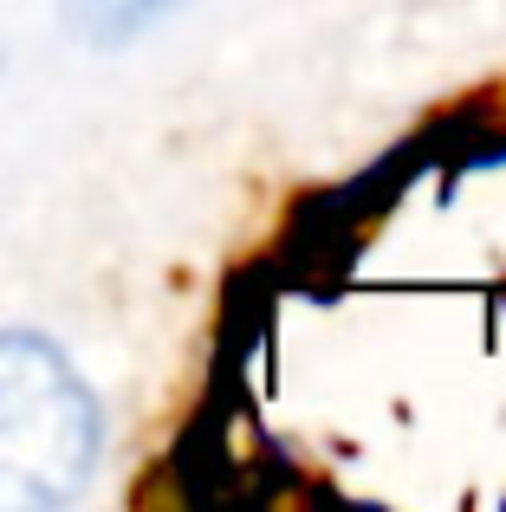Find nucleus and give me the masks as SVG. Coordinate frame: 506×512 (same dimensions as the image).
<instances>
[{
	"instance_id": "f03ea898",
	"label": "nucleus",
	"mask_w": 506,
	"mask_h": 512,
	"mask_svg": "<svg viewBox=\"0 0 506 512\" xmlns=\"http://www.w3.org/2000/svg\"><path fill=\"white\" fill-rule=\"evenodd\" d=\"M189 0H59V20L72 39H85L91 52H117L130 39H143L150 26H163L169 13H182Z\"/></svg>"
},
{
	"instance_id": "f257e3e1",
	"label": "nucleus",
	"mask_w": 506,
	"mask_h": 512,
	"mask_svg": "<svg viewBox=\"0 0 506 512\" xmlns=\"http://www.w3.org/2000/svg\"><path fill=\"white\" fill-rule=\"evenodd\" d=\"M104 448L91 383L52 338L0 331V512L78 500Z\"/></svg>"
}]
</instances>
